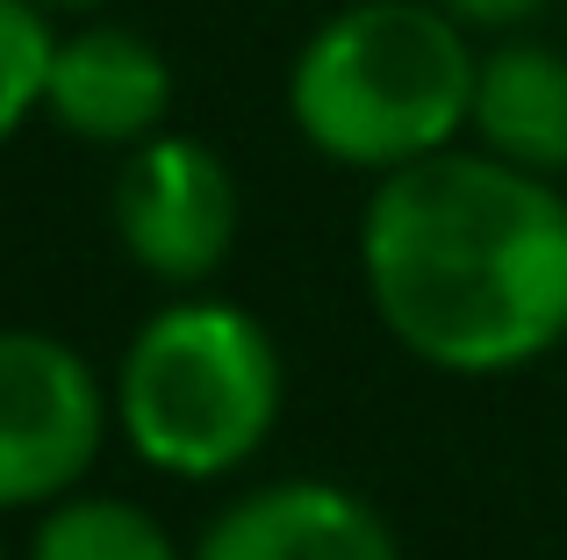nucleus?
<instances>
[{"label":"nucleus","mask_w":567,"mask_h":560,"mask_svg":"<svg viewBox=\"0 0 567 560\" xmlns=\"http://www.w3.org/2000/svg\"><path fill=\"white\" fill-rule=\"evenodd\" d=\"M360 267L388 338L445 374H511L567 338V201L496 152L381 173Z\"/></svg>","instance_id":"obj_1"},{"label":"nucleus","mask_w":567,"mask_h":560,"mask_svg":"<svg viewBox=\"0 0 567 560\" xmlns=\"http://www.w3.org/2000/svg\"><path fill=\"white\" fill-rule=\"evenodd\" d=\"M474 72L467 22L439 0H352L295 51L288 115L331 166L395 173L467 129Z\"/></svg>","instance_id":"obj_2"},{"label":"nucleus","mask_w":567,"mask_h":560,"mask_svg":"<svg viewBox=\"0 0 567 560\" xmlns=\"http://www.w3.org/2000/svg\"><path fill=\"white\" fill-rule=\"evenodd\" d=\"M115 409L158 475L216 481L266 446L280 417V352L237 302H173L130 338Z\"/></svg>","instance_id":"obj_3"},{"label":"nucleus","mask_w":567,"mask_h":560,"mask_svg":"<svg viewBox=\"0 0 567 560\" xmlns=\"http://www.w3.org/2000/svg\"><path fill=\"white\" fill-rule=\"evenodd\" d=\"M109 432L101 374L51 331H0V510L65 496Z\"/></svg>","instance_id":"obj_4"},{"label":"nucleus","mask_w":567,"mask_h":560,"mask_svg":"<svg viewBox=\"0 0 567 560\" xmlns=\"http://www.w3.org/2000/svg\"><path fill=\"white\" fill-rule=\"evenodd\" d=\"M115 238L152 280L194 288L230 259L237 245V180L202 137H158L130 144L115 180Z\"/></svg>","instance_id":"obj_5"},{"label":"nucleus","mask_w":567,"mask_h":560,"mask_svg":"<svg viewBox=\"0 0 567 560\" xmlns=\"http://www.w3.org/2000/svg\"><path fill=\"white\" fill-rule=\"evenodd\" d=\"M43 115L80 144H144L173 115V65L137 29L86 22L72 37H58Z\"/></svg>","instance_id":"obj_6"},{"label":"nucleus","mask_w":567,"mask_h":560,"mask_svg":"<svg viewBox=\"0 0 567 560\" xmlns=\"http://www.w3.org/2000/svg\"><path fill=\"white\" fill-rule=\"evenodd\" d=\"M194 560H402L395 532L331 481L251 489L202 532Z\"/></svg>","instance_id":"obj_7"},{"label":"nucleus","mask_w":567,"mask_h":560,"mask_svg":"<svg viewBox=\"0 0 567 560\" xmlns=\"http://www.w3.org/2000/svg\"><path fill=\"white\" fill-rule=\"evenodd\" d=\"M467 129L525 173H567V58L554 43H496L474 72Z\"/></svg>","instance_id":"obj_8"},{"label":"nucleus","mask_w":567,"mask_h":560,"mask_svg":"<svg viewBox=\"0 0 567 560\" xmlns=\"http://www.w3.org/2000/svg\"><path fill=\"white\" fill-rule=\"evenodd\" d=\"M29 560H181L166 539V525L144 518L137 504H115V496H65V504L43 518Z\"/></svg>","instance_id":"obj_9"},{"label":"nucleus","mask_w":567,"mask_h":560,"mask_svg":"<svg viewBox=\"0 0 567 560\" xmlns=\"http://www.w3.org/2000/svg\"><path fill=\"white\" fill-rule=\"evenodd\" d=\"M58 29L43 0H0V144L43 115V86H51Z\"/></svg>","instance_id":"obj_10"},{"label":"nucleus","mask_w":567,"mask_h":560,"mask_svg":"<svg viewBox=\"0 0 567 560\" xmlns=\"http://www.w3.org/2000/svg\"><path fill=\"white\" fill-rule=\"evenodd\" d=\"M439 8L467 29H517V22H532L546 0H439Z\"/></svg>","instance_id":"obj_11"},{"label":"nucleus","mask_w":567,"mask_h":560,"mask_svg":"<svg viewBox=\"0 0 567 560\" xmlns=\"http://www.w3.org/2000/svg\"><path fill=\"white\" fill-rule=\"evenodd\" d=\"M43 8H101V0H43Z\"/></svg>","instance_id":"obj_12"},{"label":"nucleus","mask_w":567,"mask_h":560,"mask_svg":"<svg viewBox=\"0 0 567 560\" xmlns=\"http://www.w3.org/2000/svg\"><path fill=\"white\" fill-rule=\"evenodd\" d=\"M0 560H8V553H0Z\"/></svg>","instance_id":"obj_13"}]
</instances>
